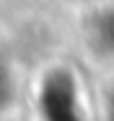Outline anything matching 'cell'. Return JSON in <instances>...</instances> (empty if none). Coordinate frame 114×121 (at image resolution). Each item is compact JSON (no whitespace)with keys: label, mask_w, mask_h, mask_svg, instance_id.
<instances>
[{"label":"cell","mask_w":114,"mask_h":121,"mask_svg":"<svg viewBox=\"0 0 114 121\" xmlns=\"http://www.w3.org/2000/svg\"><path fill=\"white\" fill-rule=\"evenodd\" d=\"M93 45L97 48V52L114 55V10H107L95 19Z\"/></svg>","instance_id":"2"},{"label":"cell","mask_w":114,"mask_h":121,"mask_svg":"<svg viewBox=\"0 0 114 121\" xmlns=\"http://www.w3.org/2000/svg\"><path fill=\"white\" fill-rule=\"evenodd\" d=\"M10 95H12V83H10V74L5 71V67H3V64H0V109H3V107L7 104Z\"/></svg>","instance_id":"3"},{"label":"cell","mask_w":114,"mask_h":121,"mask_svg":"<svg viewBox=\"0 0 114 121\" xmlns=\"http://www.w3.org/2000/svg\"><path fill=\"white\" fill-rule=\"evenodd\" d=\"M109 121H114V102H112V114H109Z\"/></svg>","instance_id":"4"},{"label":"cell","mask_w":114,"mask_h":121,"mask_svg":"<svg viewBox=\"0 0 114 121\" xmlns=\"http://www.w3.org/2000/svg\"><path fill=\"white\" fill-rule=\"evenodd\" d=\"M40 109L45 121H83L76 107L74 83L69 81V76L55 74L45 81L40 93Z\"/></svg>","instance_id":"1"}]
</instances>
